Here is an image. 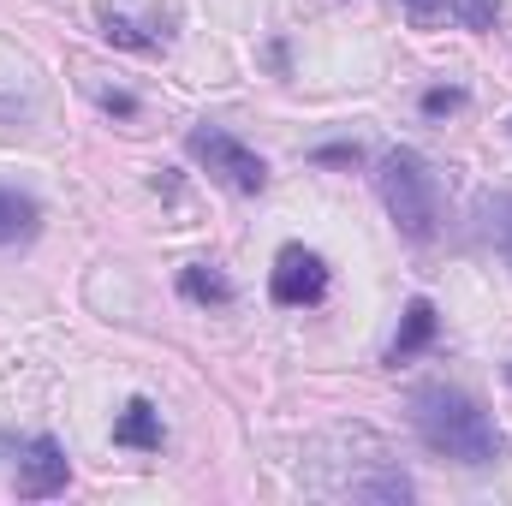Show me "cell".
I'll use <instances>...</instances> for the list:
<instances>
[{
	"mask_svg": "<svg viewBox=\"0 0 512 506\" xmlns=\"http://www.w3.org/2000/svg\"><path fill=\"white\" fill-rule=\"evenodd\" d=\"M185 149L221 179V185H233V191H245V197H256L262 185H268V167H262V155L256 149H245L233 131H215V126H197L191 137H185Z\"/></svg>",
	"mask_w": 512,
	"mask_h": 506,
	"instance_id": "3",
	"label": "cell"
},
{
	"mask_svg": "<svg viewBox=\"0 0 512 506\" xmlns=\"http://www.w3.org/2000/svg\"><path fill=\"white\" fill-rule=\"evenodd\" d=\"M42 227V209L24 197V191H0V245H18Z\"/></svg>",
	"mask_w": 512,
	"mask_h": 506,
	"instance_id": "8",
	"label": "cell"
},
{
	"mask_svg": "<svg viewBox=\"0 0 512 506\" xmlns=\"http://www.w3.org/2000/svg\"><path fill=\"white\" fill-rule=\"evenodd\" d=\"M405 12H411V24H417V30L447 24V0H405Z\"/></svg>",
	"mask_w": 512,
	"mask_h": 506,
	"instance_id": "12",
	"label": "cell"
},
{
	"mask_svg": "<svg viewBox=\"0 0 512 506\" xmlns=\"http://www.w3.org/2000/svg\"><path fill=\"white\" fill-rule=\"evenodd\" d=\"M447 18H459L465 30H495V18H501V6L495 0H447Z\"/></svg>",
	"mask_w": 512,
	"mask_h": 506,
	"instance_id": "11",
	"label": "cell"
},
{
	"mask_svg": "<svg viewBox=\"0 0 512 506\" xmlns=\"http://www.w3.org/2000/svg\"><path fill=\"white\" fill-rule=\"evenodd\" d=\"M376 185H382V203H387V215H393V227L405 239L429 245L435 227H441V185H435L429 161L417 149H393V155H382Z\"/></svg>",
	"mask_w": 512,
	"mask_h": 506,
	"instance_id": "2",
	"label": "cell"
},
{
	"mask_svg": "<svg viewBox=\"0 0 512 506\" xmlns=\"http://www.w3.org/2000/svg\"><path fill=\"white\" fill-rule=\"evenodd\" d=\"M453 108H465V90H429L423 96V114H453Z\"/></svg>",
	"mask_w": 512,
	"mask_h": 506,
	"instance_id": "14",
	"label": "cell"
},
{
	"mask_svg": "<svg viewBox=\"0 0 512 506\" xmlns=\"http://www.w3.org/2000/svg\"><path fill=\"white\" fill-rule=\"evenodd\" d=\"M352 501H411V477L405 471H370V477H352L340 483Z\"/></svg>",
	"mask_w": 512,
	"mask_h": 506,
	"instance_id": "9",
	"label": "cell"
},
{
	"mask_svg": "<svg viewBox=\"0 0 512 506\" xmlns=\"http://www.w3.org/2000/svg\"><path fill=\"white\" fill-rule=\"evenodd\" d=\"M489 221H495V239H501V251L512 256V197H501V203L489 209Z\"/></svg>",
	"mask_w": 512,
	"mask_h": 506,
	"instance_id": "13",
	"label": "cell"
},
{
	"mask_svg": "<svg viewBox=\"0 0 512 506\" xmlns=\"http://www.w3.org/2000/svg\"><path fill=\"white\" fill-rule=\"evenodd\" d=\"M411 423H417L423 447L453 459V465H495L507 453L495 417L459 387H417L411 393Z\"/></svg>",
	"mask_w": 512,
	"mask_h": 506,
	"instance_id": "1",
	"label": "cell"
},
{
	"mask_svg": "<svg viewBox=\"0 0 512 506\" xmlns=\"http://www.w3.org/2000/svg\"><path fill=\"white\" fill-rule=\"evenodd\" d=\"M179 292L191 298V304H233V286H227V274H215V268H185L179 274Z\"/></svg>",
	"mask_w": 512,
	"mask_h": 506,
	"instance_id": "10",
	"label": "cell"
},
{
	"mask_svg": "<svg viewBox=\"0 0 512 506\" xmlns=\"http://www.w3.org/2000/svg\"><path fill=\"white\" fill-rule=\"evenodd\" d=\"M328 292V262L304 245H286L274 256V274H268V298L286 304V310H304V304H322Z\"/></svg>",
	"mask_w": 512,
	"mask_h": 506,
	"instance_id": "4",
	"label": "cell"
},
{
	"mask_svg": "<svg viewBox=\"0 0 512 506\" xmlns=\"http://www.w3.org/2000/svg\"><path fill=\"white\" fill-rule=\"evenodd\" d=\"M429 340H435V304H429V298H411V304H405V322H399V334H393V346H387V364L417 358Z\"/></svg>",
	"mask_w": 512,
	"mask_h": 506,
	"instance_id": "6",
	"label": "cell"
},
{
	"mask_svg": "<svg viewBox=\"0 0 512 506\" xmlns=\"http://www.w3.org/2000/svg\"><path fill=\"white\" fill-rule=\"evenodd\" d=\"M66 477H72V465H66V447H60L54 435H36V441L18 447V495H24V501L60 495Z\"/></svg>",
	"mask_w": 512,
	"mask_h": 506,
	"instance_id": "5",
	"label": "cell"
},
{
	"mask_svg": "<svg viewBox=\"0 0 512 506\" xmlns=\"http://www.w3.org/2000/svg\"><path fill=\"white\" fill-rule=\"evenodd\" d=\"M114 441L131 447V453H161V411L149 399H131L120 411V423H114Z\"/></svg>",
	"mask_w": 512,
	"mask_h": 506,
	"instance_id": "7",
	"label": "cell"
}]
</instances>
